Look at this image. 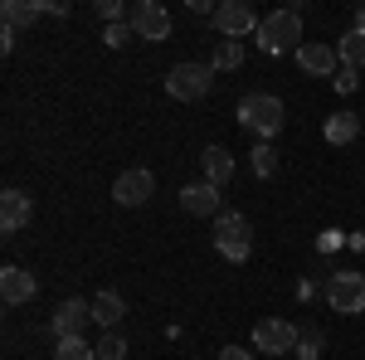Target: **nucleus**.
I'll return each instance as SVG.
<instances>
[{
    "mask_svg": "<svg viewBox=\"0 0 365 360\" xmlns=\"http://www.w3.org/2000/svg\"><path fill=\"white\" fill-rule=\"evenodd\" d=\"M258 49H263V54H297V49H302V5H282L273 15H263V25H258Z\"/></svg>",
    "mask_w": 365,
    "mask_h": 360,
    "instance_id": "obj_1",
    "label": "nucleus"
},
{
    "mask_svg": "<svg viewBox=\"0 0 365 360\" xmlns=\"http://www.w3.org/2000/svg\"><path fill=\"white\" fill-rule=\"evenodd\" d=\"M282 122H287V108H282V98H273V93H249L239 103V127L253 132L258 141H273L282 132Z\"/></svg>",
    "mask_w": 365,
    "mask_h": 360,
    "instance_id": "obj_2",
    "label": "nucleus"
},
{
    "mask_svg": "<svg viewBox=\"0 0 365 360\" xmlns=\"http://www.w3.org/2000/svg\"><path fill=\"white\" fill-rule=\"evenodd\" d=\"M215 249H220V258H229V263H244L253 253L249 220H244L239 210H225V215L215 220Z\"/></svg>",
    "mask_w": 365,
    "mask_h": 360,
    "instance_id": "obj_3",
    "label": "nucleus"
},
{
    "mask_svg": "<svg viewBox=\"0 0 365 360\" xmlns=\"http://www.w3.org/2000/svg\"><path fill=\"white\" fill-rule=\"evenodd\" d=\"M327 307L341 312V317H361L365 312V273H351V268H341V273L327 277Z\"/></svg>",
    "mask_w": 365,
    "mask_h": 360,
    "instance_id": "obj_4",
    "label": "nucleus"
},
{
    "mask_svg": "<svg viewBox=\"0 0 365 360\" xmlns=\"http://www.w3.org/2000/svg\"><path fill=\"white\" fill-rule=\"evenodd\" d=\"M215 88V63H175L166 78V93L175 103H200Z\"/></svg>",
    "mask_w": 365,
    "mask_h": 360,
    "instance_id": "obj_5",
    "label": "nucleus"
},
{
    "mask_svg": "<svg viewBox=\"0 0 365 360\" xmlns=\"http://www.w3.org/2000/svg\"><path fill=\"white\" fill-rule=\"evenodd\" d=\"M127 25H132L137 39L161 44V39H170V10H166V5H156V0H137V5L127 10Z\"/></svg>",
    "mask_w": 365,
    "mask_h": 360,
    "instance_id": "obj_6",
    "label": "nucleus"
},
{
    "mask_svg": "<svg viewBox=\"0 0 365 360\" xmlns=\"http://www.w3.org/2000/svg\"><path fill=\"white\" fill-rule=\"evenodd\" d=\"M297 326L292 322H282V317H268V322H258L253 326V351H263V356H287V351H297Z\"/></svg>",
    "mask_w": 365,
    "mask_h": 360,
    "instance_id": "obj_7",
    "label": "nucleus"
},
{
    "mask_svg": "<svg viewBox=\"0 0 365 360\" xmlns=\"http://www.w3.org/2000/svg\"><path fill=\"white\" fill-rule=\"evenodd\" d=\"M151 195H156V175H151L146 166H132V170H122V175L113 180V200H117V205H127V210L146 205Z\"/></svg>",
    "mask_w": 365,
    "mask_h": 360,
    "instance_id": "obj_8",
    "label": "nucleus"
},
{
    "mask_svg": "<svg viewBox=\"0 0 365 360\" xmlns=\"http://www.w3.org/2000/svg\"><path fill=\"white\" fill-rule=\"evenodd\" d=\"M215 25H220V34L225 39H239V34H258V15H253L249 0H225L220 10H215Z\"/></svg>",
    "mask_w": 365,
    "mask_h": 360,
    "instance_id": "obj_9",
    "label": "nucleus"
},
{
    "mask_svg": "<svg viewBox=\"0 0 365 360\" xmlns=\"http://www.w3.org/2000/svg\"><path fill=\"white\" fill-rule=\"evenodd\" d=\"M180 205H185V215H200V220H220V215H225V210H220V185H210V180L185 185V190H180Z\"/></svg>",
    "mask_w": 365,
    "mask_h": 360,
    "instance_id": "obj_10",
    "label": "nucleus"
},
{
    "mask_svg": "<svg viewBox=\"0 0 365 360\" xmlns=\"http://www.w3.org/2000/svg\"><path fill=\"white\" fill-rule=\"evenodd\" d=\"M93 322V302H83V297H68V302H58V312H54V336L63 341V336H83V326Z\"/></svg>",
    "mask_w": 365,
    "mask_h": 360,
    "instance_id": "obj_11",
    "label": "nucleus"
},
{
    "mask_svg": "<svg viewBox=\"0 0 365 360\" xmlns=\"http://www.w3.org/2000/svg\"><path fill=\"white\" fill-rule=\"evenodd\" d=\"M29 220H34V200H29L25 190H15V185H10V190L0 195V229H5V234H15V229H25Z\"/></svg>",
    "mask_w": 365,
    "mask_h": 360,
    "instance_id": "obj_12",
    "label": "nucleus"
},
{
    "mask_svg": "<svg viewBox=\"0 0 365 360\" xmlns=\"http://www.w3.org/2000/svg\"><path fill=\"white\" fill-rule=\"evenodd\" d=\"M34 292H39V277L29 273V268H15V263H10V268H0V297H5L10 307L29 302Z\"/></svg>",
    "mask_w": 365,
    "mask_h": 360,
    "instance_id": "obj_13",
    "label": "nucleus"
},
{
    "mask_svg": "<svg viewBox=\"0 0 365 360\" xmlns=\"http://www.w3.org/2000/svg\"><path fill=\"white\" fill-rule=\"evenodd\" d=\"M297 63H302V73H317V78H336V68H341L331 44H302Z\"/></svg>",
    "mask_w": 365,
    "mask_h": 360,
    "instance_id": "obj_14",
    "label": "nucleus"
},
{
    "mask_svg": "<svg viewBox=\"0 0 365 360\" xmlns=\"http://www.w3.org/2000/svg\"><path fill=\"white\" fill-rule=\"evenodd\" d=\"M200 170H205V180H210V185H220V190H225V180L234 175V156H229L225 146H205Z\"/></svg>",
    "mask_w": 365,
    "mask_h": 360,
    "instance_id": "obj_15",
    "label": "nucleus"
},
{
    "mask_svg": "<svg viewBox=\"0 0 365 360\" xmlns=\"http://www.w3.org/2000/svg\"><path fill=\"white\" fill-rule=\"evenodd\" d=\"M39 15H44V0H5V5H0L5 29H25V25H34Z\"/></svg>",
    "mask_w": 365,
    "mask_h": 360,
    "instance_id": "obj_16",
    "label": "nucleus"
},
{
    "mask_svg": "<svg viewBox=\"0 0 365 360\" xmlns=\"http://www.w3.org/2000/svg\"><path fill=\"white\" fill-rule=\"evenodd\" d=\"M122 317H127V302H122L117 292H108V287H103V292L93 297V322H98L103 331H113V326L122 322Z\"/></svg>",
    "mask_w": 365,
    "mask_h": 360,
    "instance_id": "obj_17",
    "label": "nucleus"
},
{
    "mask_svg": "<svg viewBox=\"0 0 365 360\" xmlns=\"http://www.w3.org/2000/svg\"><path fill=\"white\" fill-rule=\"evenodd\" d=\"M356 137H361V112H336V117H327V141H331V146H351Z\"/></svg>",
    "mask_w": 365,
    "mask_h": 360,
    "instance_id": "obj_18",
    "label": "nucleus"
},
{
    "mask_svg": "<svg viewBox=\"0 0 365 360\" xmlns=\"http://www.w3.org/2000/svg\"><path fill=\"white\" fill-rule=\"evenodd\" d=\"M341 63L346 68H365V29H351V34H341Z\"/></svg>",
    "mask_w": 365,
    "mask_h": 360,
    "instance_id": "obj_19",
    "label": "nucleus"
},
{
    "mask_svg": "<svg viewBox=\"0 0 365 360\" xmlns=\"http://www.w3.org/2000/svg\"><path fill=\"white\" fill-rule=\"evenodd\" d=\"M54 360H98V346H88L83 336H63L54 346Z\"/></svg>",
    "mask_w": 365,
    "mask_h": 360,
    "instance_id": "obj_20",
    "label": "nucleus"
},
{
    "mask_svg": "<svg viewBox=\"0 0 365 360\" xmlns=\"http://www.w3.org/2000/svg\"><path fill=\"white\" fill-rule=\"evenodd\" d=\"M249 166H253V175H258V180H268V175L278 170V151H273L268 141H258V146L249 151Z\"/></svg>",
    "mask_w": 365,
    "mask_h": 360,
    "instance_id": "obj_21",
    "label": "nucleus"
},
{
    "mask_svg": "<svg viewBox=\"0 0 365 360\" xmlns=\"http://www.w3.org/2000/svg\"><path fill=\"white\" fill-rule=\"evenodd\" d=\"M239 63H244L239 39H220V49H215V68H239Z\"/></svg>",
    "mask_w": 365,
    "mask_h": 360,
    "instance_id": "obj_22",
    "label": "nucleus"
},
{
    "mask_svg": "<svg viewBox=\"0 0 365 360\" xmlns=\"http://www.w3.org/2000/svg\"><path fill=\"white\" fill-rule=\"evenodd\" d=\"M297 356L302 360H322V331H317V326H302V336H297Z\"/></svg>",
    "mask_w": 365,
    "mask_h": 360,
    "instance_id": "obj_23",
    "label": "nucleus"
},
{
    "mask_svg": "<svg viewBox=\"0 0 365 360\" xmlns=\"http://www.w3.org/2000/svg\"><path fill=\"white\" fill-rule=\"evenodd\" d=\"M98 360H127V341L117 331H103V341H98Z\"/></svg>",
    "mask_w": 365,
    "mask_h": 360,
    "instance_id": "obj_24",
    "label": "nucleus"
},
{
    "mask_svg": "<svg viewBox=\"0 0 365 360\" xmlns=\"http://www.w3.org/2000/svg\"><path fill=\"white\" fill-rule=\"evenodd\" d=\"M331 88H336V93H356V88H361V68H346V63H341Z\"/></svg>",
    "mask_w": 365,
    "mask_h": 360,
    "instance_id": "obj_25",
    "label": "nucleus"
},
{
    "mask_svg": "<svg viewBox=\"0 0 365 360\" xmlns=\"http://www.w3.org/2000/svg\"><path fill=\"white\" fill-rule=\"evenodd\" d=\"M93 10H98V20H103V25H122V0H98Z\"/></svg>",
    "mask_w": 365,
    "mask_h": 360,
    "instance_id": "obj_26",
    "label": "nucleus"
},
{
    "mask_svg": "<svg viewBox=\"0 0 365 360\" xmlns=\"http://www.w3.org/2000/svg\"><path fill=\"white\" fill-rule=\"evenodd\" d=\"M103 39H108V49H122V44L132 39V25H108V34H103Z\"/></svg>",
    "mask_w": 365,
    "mask_h": 360,
    "instance_id": "obj_27",
    "label": "nucleus"
},
{
    "mask_svg": "<svg viewBox=\"0 0 365 360\" xmlns=\"http://www.w3.org/2000/svg\"><path fill=\"white\" fill-rule=\"evenodd\" d=\"M220 360H253V351H244V346H225Z\"/></svg>",
    "mask_w": 365,
    "mask_h": 360,
    "instance_id": "obj_28",
    "label": "nucleus"
},
{
    "mask_svg": "<svg viewBox=\"0 0 365 360\" xmlns=\"http://www.w3.org/2000/svg\"><path fill=\"white\" fill-rule=\"evenodd\" d=\"M15 39H20V29H0V49H5V54L15 49Z\"/></svg>",
    "mask_w": 365,
    "mask_h": 360,
    "instance_id": "obj_29",
    "label": "nucleus"
},
{
    "mask_svg": "<svg viewBox=\"0 0 365 360\" xmlns=\"http://www.w3.org/2000/svg\"><path fill=\"white\" fill-rule=\"evenodd\" d=\"M356 29H365V5H361V10H356Z\"/></svg>",
    "mask_w": 365,
    "mask_h": 360,
    "instance_id": "obj_30",
    "label": "nucleus"
},
{
    "mask_svg": "<svg viewBox=\"0 0 365 360\" xmlns=\"http://www.w3.org/2000/svg\"><path fill=\"white\" fill-rule=\"evenodd\" d=\"M361 122H365V112H361Z\"/></svg>",
    "mask_w": 365,
    "mask_h": 360,
    "instance_id": "obj_31",
    "label": "nucleus"
}]
</instances>
